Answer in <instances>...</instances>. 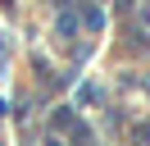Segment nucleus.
<instances>
[{"instance_id": "nucleus-3", "label": "nucleus", "mask_w": 150, "mask_h": 146, "mask_svg": "<svg viewBox=\"0 0 150 146\" xmlns=\"http://www.w3.org/2000/svg\"><path fill=\"white\" fill-rule=\"evenodd\" d=\"M46 146H59V142H46Z\"/></svg>"}, {"instance_id": "nucleus-2", "label": "nucleus", "mask_w": 150, "mask_h": 146, "mask_svg": "<svg viewBox=\"0 0 150 146\" xmlns=\"http://www.w3.org/2000/svg\"><path fill=\"white\" fill-rule=\"evenodd\" d=\"M73 27H77L73 14H59V36H73Z\"/></svg>"}, {"instance_id": "nucleus-4", "label": "nucleus", "mask_w": 150, "mask_h": 146, "mask_svg": "<svg viewBox=\"0 0 150 146\" xmlns=\"http://www.w3.org/2000/svg\"><path fill=\"white\" fill-rule=\"evenodd\" d=\"M5 5H9V0H5Z\"/></svg>"}, {"instance_id": "nucleus-1", "label": "nucleus", "mask_w": 150, "mask_h": 146, "mask_svg": "<svg viewBox=\"0 0 150 146\" xmlns=\"http://www.w3.org/2000/svg\"><path fill=\"white\" fill-rule=\"evenodd\" d=\"M82 23L86 27H105V14H100V9H82Z\"/></svg>"}]
</instances>
